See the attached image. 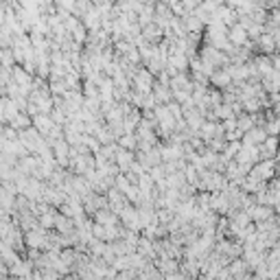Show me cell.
<instances>
[{"label": "cell", "instance_id": "cell-1", "mask_svg": "<svg viewBox=\"0 0 280 280\" xmlns=\"http://www.w3.org/2000/svg\"><path fill=\"white\" fill-rule=\"evenodd\" d=\"M228 40L232 46H245L248 44V29L243 27V24H239V22H234L232 27L228 29Z\"/></svg>", "mask_w": 280, "mask_h": 280}, {"label": "cell", "instance_id": "cell-2", "mask_svg": "<svg viewBox=\"0 0 280 280\" xmlns=\"http://www.w3.org/2000/svg\"><path fill=\"white\" fill-rule=\"evenodd\" d=\"M162 33H164V29L158 27L156 22H151V24H147V27H142V40L145 42H151V44H156V42H160V37H162Z\"/></svg>", "mask_w": 280, "mask_h": 280}, {"label": "cell", "instance_id": "cell-3", "mask_svg": "<svg viewBox=\"0 0 280 280\" xmlns=\"http://www.w3.org/2000/svg\"><path fill=\"white\" fill-rule=\"evenodd\" d=\"M256 42H258V46L263 48L265 53H274V51H276V40H274L272 33H263Z\"/></svg>", "mask_w": 280, "mask_h": 280}, {"label": "cell", "instance_id": "cell-4", "mask_svg": "<svg viewBox=\"0 0 280 280\" xmlns=\"http://www.w3.org/2000/svg\"><path fill=\"white\" fill-rule=\"evenodd\" d=\"M276 149H278V142L276 138H267V142H265V147H260V154H265V156H272V154H276Z\"/></svg>", "mask_w": 280, "mask_h": 280}, {"label": "cell", "instance_id": "cell-5", "mask_svg": "<svg viewBox=\"0 0 280 280\" xmlns=\"http://www.w3.org/2000/svg\"><path fill=\"white\" fill-rule=\"evenodd\" d=\"M213 81L217 83V86H225V83L230 81V72H217V75H213Z\"/></svg>", "mask_w": 280, "mask_h": 280}, {"label": "cell", "instance_id": "cell-6", "mask_svg": "<svg viewBox=\"0 0 280 280\" xmlns=\"http://www.w3.org/2000/svg\"><path fill=\"white\" fill-rule=\"evenodd\" d=\"M199 2H201V0H182V4H184V9H186V11H193V9L197 7Z\"/></svg>", "mask_w": 280, "mask_h": 280}, {"label": "cell", "instance_id": "cell-7", "mask_svg": "<svg viewBox=\"0 0 280 280\" xmlns=\"http://www.w3.org/2000/svg\"><path fill=\"white\" fill-rule=\"evenodd\" d=\"M114 2H116V0H92L94 7H112Z\"/></svg>", "mask_w": 280, "mask_h": 280}, {"label": "cell", "instance_id": "cell-8", "mask_svg": "<svg viewBox=\"0 0 280 280\" xmlns=\"http://www.w3.org/2000/svg\"><path fill=\"white\" fill-rule=\"evenodd\" d=\"M241 129H249V127H252V119H241Z\"/></svg>", "mask_w": 280, "mask_h": 280}, {"label": "cell", "instance_id": "cell-9", "mask_svg": "<svg viewBox=\"0 0 280 280\" xmlns=\"http://www.w3.org/2000/svg\"><path fill=\"white\" fill-rule=\"evenodd\" d=\"M272 66L276 68V70L280 72V57H274V62H272Z\"/></svg>", "mask_w": 280, "mask_h": 280}]
</instances>
